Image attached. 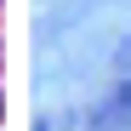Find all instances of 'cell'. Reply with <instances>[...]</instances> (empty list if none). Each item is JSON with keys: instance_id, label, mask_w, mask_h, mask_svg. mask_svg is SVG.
I'll use <instances>...</instances> for the list:
<instances>
[{"instance_id": "cell-1", "label": "cell", "mask_w": 131, "mask_h": 131, "mask_svg": "<svg viewBox=\"0 0 131 131\" xmlns=\"http://www.w3.org/2000/svg\"><path fill=\"white\" fill-rule=\"evenodd\" d=\"M91 131H131V40L114 57V91H108V103H97Z\"/></svg>"}]
</instances>
